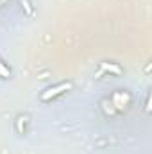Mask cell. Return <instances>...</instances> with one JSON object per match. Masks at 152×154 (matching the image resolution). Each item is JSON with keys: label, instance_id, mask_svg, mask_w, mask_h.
Segmentation results:
<instances>
[{"label": "cell", "instance_id": "cell-1", "mask_svg": "<svg viewBox=\"0 0 152 154\" xmlns=\"http://www.w3.org/2000/svg\"><path fill=\"white\" fill-rule=\"evenodd\" d=\"M70 88H72V82H61V84H57V86H54V88H48L47 91L41 93V100H50V99L57 97L59 93H63V91H66V90H70Z\"/></svg>", "mask_w": 152, "mask_h": 154}, {"label": "cell", "instance_id": "cell-2", "mask_svg": "<svg viewBox=\"0 0 152 154\" xmlns=\"http://www.w3.org/2000/svg\"><path fill=\"white\" fill-rule=\"evenodd\" d=\"M102 70H108V72H113L116 75H120L122 74V70H120V66H116V65H111V63H102Z\"/></svg>", "mask_w": 152, "mask_h": 154}, {"label": "cell", "instance_id": "cell-3", "mask_svg": "<svg viewBox=\"0 0 152 154\" xmlns=\"http://www.w3.org/2000/svg\"><path fill=\"white\" fill-rule=\"evenodd\" d=\"M0 77H9V68L0 61Z\"/></svg>", "mask_w": 152, "mask_h": 154}, {"label": "cell", "instance_id": "cell-4", "mask_svg": "<svg viewBox=\"0 0 152 154\" xmlns=\"http://www.w3.org/2000/svg\"><path fill=\"white\" fill-rule=\"evenodd\" d=\"M22 5H23V7H25V11H27V13H29V14H32V9H31V4H29V2H27V0H22Z\"/></svg>", "mask_w": 152, "mask_h": 154}]
</instances>
